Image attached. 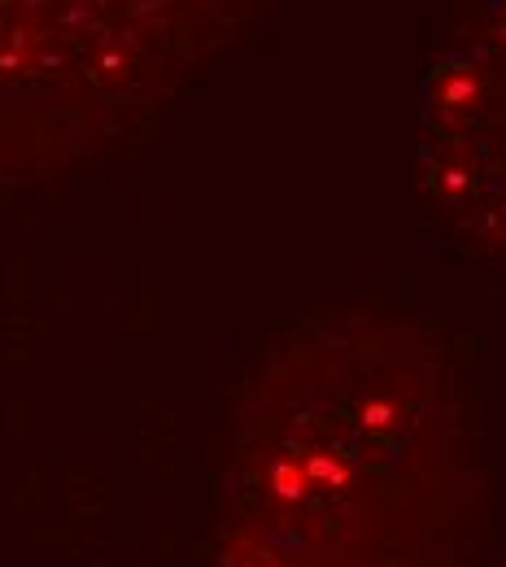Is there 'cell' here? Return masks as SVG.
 <instances>
[{
	"mask_svg": "<svg viewBox=\"0 0 506 567\" xmlns=\"http://www.w3.org/2000/svg\"><path fill=\"white\" fill-rule=\"evenodd\" d=\"M476 458L420 323L341 315L280 350L240 436L231 567H463Z\"/></svg>",
	"mask_w": 506,
	"mask_h": 567,
	"instance_id": "6da1fadb",
	"label": "cell"
},
{
	"mask_svg": "<svg viewBox=\"0 0 506 567\" xmlns=\"http://www.w3.org/2000/svg\"><path fill=\"white\" fill-rule=\"evenodd\" d=\"M240 0H0V71L87 105H123L188 71Z\"/></svg>",
	"mask_w": 506,
	"mask_h": 567,
	"instance_id": "7a4b0ae2",
	"label": "cell"
},
{
	"mask_svg": "<svg viewBox=\"0 0 506 567\" xmlns=\"http://www.w3.org/2000/svg\"><path fill=\"white\" fill-rule=\"evenodd\" d=\"M420 184L454 236L506 262V0L467 9L424 74Z\"/></svg>",
	"mask_w": 506,
	"mask_h": 567,
	"instance_id": "3957f363",
	"label": "cell"
}]
</instances>
